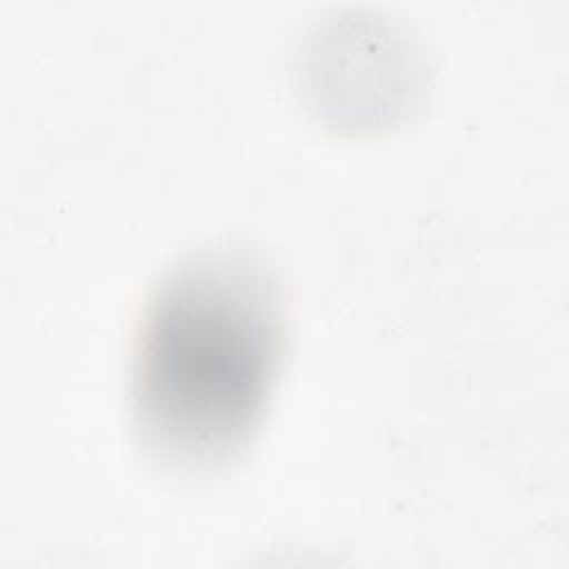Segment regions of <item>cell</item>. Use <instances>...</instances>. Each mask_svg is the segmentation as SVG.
Listing matches in <instances>:
<instances>
[{"label": "cell", "mask_w": 569, "mask_h": 569, "mask_svg": "<svg viewBox=\"0 0 569 569\" xmlns=\"http://www.w3.org/2000/svg\"><path fill=\"white\" fill-rule=\"evenodd\" d=\"M273 276L236 249L200 251L151 291L131 365V425L167 467L207 473L256 440L282 362Z\"/></svg>", "instance_id": "obj_1"}]
</instances>
